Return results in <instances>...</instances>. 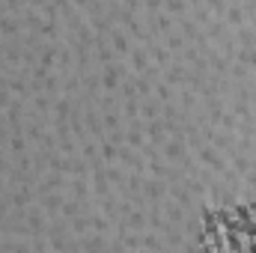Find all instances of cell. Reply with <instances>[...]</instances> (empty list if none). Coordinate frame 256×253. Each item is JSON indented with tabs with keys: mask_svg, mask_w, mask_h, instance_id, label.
I'll return each mask as SVG.
<instances>
[{
	"mask_svg": "<svg viewBox=\"0 0 256 253\" xmlns=\"http://www.w3.org/2000/svg\"><path fill=\"white\" fill-rule=\"evenodd\" d=\"M244 253H256V242H248V248H244Z\"/></svg>",
	"mask_w": 256,
	"mask_h": 253,
	"instance_id": "cell-1",
	"label": "cell"
},
{
	"mask_svg": "<svg viewBox=\"0 0 256 253\" xmlns=\"http://www.w3.org/2000/svg\"><path fill=\"white\" fill-rule=\"evenodd\" d=\"M214 253H230V250H214Z\"/></svg>",
	"mask_w": 256,
	"mask_h": 253,
	"instance_id": "cell-2",
	"label": "cell"
}]
</instances>
